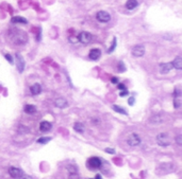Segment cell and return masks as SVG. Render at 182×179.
I'll list each match as a JSON object with an SVG mask.
<instances>
[{
  "label": "cell",
  "mask_w": 182,
  "mask_h": 179,
  "mask_svg": "<svg viewBox=\"0 0 182 179\" xmlns=\"http://www.w3.org/2000/svg\"><path fill=\"white\" fill-rule=\"evenodd\" d=\"M95 179H102L101 178V175H99V174H98V175H96V178Z\"/></svg>",
  "instance_id": "36"
},
{
  "label": "cell",
  "mask_w": 182,
  "mask_h": 179,
  "mask_svg": "<svg viewBox=\"0 0 182 179\" xmlns=\"http://www.w3.org/2000/svg\"><path fill=\"white\" fill-rule=\"evenodd\" d=\"M127 143L129 144L130 146H137V145L141 144V138H139V136L137 135V133H133L128 137V139H127Z\"/></svg>",
  "instance_id": "4"
},
{
  "label": "cell",
  "mask_w": 182,
  "mask_h": 179,
  "mask_svg": "<svg viewBox=\"0 0 182 179\" xmlns=\"http://www.w3.org/2000/svg\"><path fill=\"white\" fill-rule=\"evenodd\" d=\"M128 93H129V92H128V90H127V89H125V90H122V91L119 92V95H120V97H125V95H127Z\"/></svg>",
  "instance_id": "27"
},
{
  "label": "cell",
  "mask_w": 182,
  "mask_h": 179,
  "mask_svg": "<svg viewBox=\"0 0 182 179\" xmlns=\"http://www.w3.org/2000/svg\"><path fill=\"white\" fill-rule=\"evenodd\" d=\"M106 152L109 154H115V150H113V148H106Z\"/></svg>",
  "instance_id": "30"
},
{
  "label": "cell",
  "mask_w": 182,
  "mask_h": 179,
  "mask_svg": "<svg viewBox=\"0 0 182 179\" xmlns=\"http://www.w3.org/2000/svg\"><path fill=\"white\" fill-rule=\"evenodd\" d=\"M30 91H31V93H32L33 95H37L42 92V87H41L40 84H34V85L31 86V88H30Z\"/></svg>",
  "instance_id": "14"
},
{
  "label": "cell",
  "mask_w": 182,
  "mask_h": 179,
  "mask_svg": "<svg viewBox=\"0 0 182 179\" xmlns=\"http://www.w3.org/2000/svg\"><path fill=\"white\" fill-rule=\"evenodd\" d=\"M128 103H129V105H133V104H134V98H130L129 101H128Z\"/></svg>",
  "instance_id": "34"
},
{
  "label": "cell",
  "mask_w": 182,
  "mask_h": 179,
  "mask_svg": "<svg viewBox=\"0 0 182 179\" xmlns=\"http://www.w3.org/2000/svg\"><path fill=\"white\" fill-rule=\"evenodd\" d=\"M89 179H92V178H89Z\"/></svg>",
  "instance_id": "37"
},
{
  "label": "cell",
  "mask_w": 182,
  "mask_h": 179,
  "mask_svg": "<svg viewBox=\"0 0 182 179\" xmlns=\"http://www.w3.org/2000/svg\"><path fill=\"white\" fill-rule=\"evenodd\" d=\"M100 56H101V51L99 49H92L89 51V57L92 61H97V59H100Z\"/></svg>",
  "instance_id": "10"
},
{
  "label": "cell",
  "mask_w": 182,
  "mask_h": 179,
  "mask_svg": "<svg viewBox=\"0 0 182 179\" xmlns=\"http://www.w3.org/2000/svg\"><path fill=\"white\" fill-rule=\"evenodd\" d=\"M5 59H8V62L10 63V64H13V57L10 54H5Z\"/></svg>",
  "instance_id": "26"
},
{
  "label": "cell",
  "mask_w": 182,
  "mask_h": 179,
  "mask_svg": "<svg viewBox=\"0 0 182 179\" xmlns=\"http://www.w3.org/2000/svg\"><path fill=\"white\" fill-rule=\"evenodd\" d=\"M73 129L76 130V131H78V133H82L83 131H84V126H83L82 123L77 122V123H75V125H73Z\"/></svg>",
  "instance_id": "19"
},
{
  "label": "cell",
  "mask_w": 182,
  "mask_h": 179,
  "mask_svg": "<svg viewBox=\"0 0 182 179\" xmlns=\"http://www.w3.org/2000/svg\"><path fill=\"white\" fill-rule=\"evenodd\" d=\"M181 139H182V136H181V135H179L178 137H177V139H176V141H177V143H178L179 145H181V144H182V140H181Z\"/></svg>",
  "instance_id": "28"
},
{
  "label": "cell",
  "mask_w": 182,
  "mask_h": 179,
  "mask_svg": "<svg viewBox=\"0 0 182 179\" xmlns=\"http://www.w3.org/2000/svg\"><path fill=\"white\" fill-rule=\"evenodd\" d=\"M145 54V48L142 45H136L132 48V55L135 57H141Z\"/></svg>",
  "instance_id": "7"
},
{
  "label": "cell",
  "mask_w": 182,
  "mask_h": 179,
  "mask_svg": "<svg viewBox=\"0 0 182 179\" xmlns=\"http://www.w3.org/2000/svg\"><path fill=\"white\" fill-rule=\"evenodd\" d=\"M11 38L15 44L17 45H23L27 42V35L23 31H19V30H14L11 33Z\"/></svg>",
  "instance_id": "1"
},
{
  "label": "cell",
  "mask_w": 182,
  "mask_h": 179,
  "mask_svg": "<svg viewBox=\"0 0 182 179\" xmlns=\"http://www.w3.org/2000/svg\"><path fill=\"white\" fill-rule=\"evenodd\" d=\"M101 160L98 157H92L89 158V161H87V166H89L91 169H98L101 167Z\"/></svg>",
  "instance_id": "3"
},
{
  "label": "cell",
  "mask_w": 182,
  "mask_h": 179,
  "mask_svg": "<svg viewBox=\"0 0 182 179\" xmlns=\"http://www.w3.org/2000/svg\"><path fill=\"white\" fill-rule=\"evenodd\" d=\"M157 143L160 146H168L170 144V139L166 133H161L157 136Z\"/></svg>",
  "instance_id": "2"
},
{
  "label": "cell",
  "mask_w": 182,
  "mask_h": 179,
  "mask_svg": "<svg viewBox=\"0 0 182 179\" xmlns=\"http://www.w3.org/2000/svg\"><path fill=\"white\" fill-rule=\"evenodd\" d=\"M51 140V138L50 137H43V138H40L38 140H37V142L38 143H47V142H49V141Z\"/></svg>",
  "instance_id": "21"
},
{
  "label": "cell",
  "mask_w": 182,
  "mask_h": 179,
  "mask_svg": "<svg viewBox=\"0 0 182 179\" xmlns=\"http://www.w3.org/2000/svg\"><path fill=\"white\" fill-rule=\"evenodd\" d=\"M172 68H176L177 70H181L182 69V59L180 56L176 57L174 59V62H172Z\"/></svg>",
  "instance_id": "15"
},
{
  "label": "cell",
  "mask_w": 182,
  "mask_h": 179,
  "mask_svg": "<svg viewBox=\"0 0 182 179\" xmlns=\"http://www.w3.org/2000/svg\"><path fill=\"white\" fill-rule=\"evenodd\" d=\"M18 179H32V177H30V176H28V175H23V174Z\"/></svg>",
  "instance_id": "29"
},
{
  "label": "cell",
  "mask_w": 182,
  "mask_h": 179,
  "mask_svg": "<svg viewBox=\"0 0 182 179\" xmlns=\"http://www.w3.org/2000/svg\"><path fill=\"white\" fill-rule=\"evenodd\" d=\"M118 66H119V67H118V71H119V72L125 71V70H126V68H125V65H124V63L120 62V63L118 64Z\"/></svg>",
  "instance_id": "24"
},
{
  "label": "cell",
  "mask_w": 182,
  "mask_h": 179,
  "mask_svg": "<svg viewBox=\"0 0 182 179\" xmlns=\"http://www.w3.org/2000/svg\"><path fill=\"white\" fill-rule=\"evenodd\" d=\"M69 40L71 42H78V39H76L75 37H69Z\"/></svg>",
  "instance_id": "35"
},
{
  "label": "cell",
  "mask_w": 182,
  "mask_h": 179,
  "mask_svg": "<svg viewBox=\"0 0 182 179\" xmlns=\"http://www.w3.org/2000/svg\"><path fill=\"white\" fill-rule=\"evenodd\" d=\"M113 110H115L116 112H119V114H127V111L124 109V108H122L120 106H117V105H113Z\"/></svg>",
  "instance_id": "20"
},
{
  "label": "cell",
  "mask_w": 182,
  "mask_h": 179,
  "mask_svg": "<svg viewBox=\"0 0 182 179\" xmlns=\"http://www.w3.org/2000/svg\"><path fill=\"white\" fill-rule=\"evenodd\" d=\"M172 69V63H166V64H161V65H160V72H161L162 74L168 73Z\"/></svg>",
  "instance_id": "11"
},
{
  "label": "cell",
  "mask_w": 182,
  "mask_h": 179,
  "mask_svg": "<svg viewBox=\"0 0 182 179\" xmlns=\"http://www.w3.org/2000/svg\"><path fill=\"white\" fill-rule=\"evenodd\" d=\"M174 95H175L176 98H179V97H180V95H181V92H180V90H178V89H177Z\"/></svg>",
  "instance_id": "31"
},
{
  "label": "cell",
  "mask_w": 182,
  "mask_h": 179,
  "mask_svg": "<svg viewBox=\"0 0 182 179\" xmlns=\"http://www.w3.org/2000/svg\"><path fill=\"white\" fill-rule=\"evenodd\" d=\"M118 89H120V90H125V89H126V86H125L124 84H119Z\"/></svg>",
  "instance_id": "33"
},
{
  "label": "cell",
  "mask_w": 182,
  "mask_h": 179,
  "mask_svg": "<svg viewBox=\"0 0 182 179\" xmlns=\"http://www.w3.org/2000/svg\"><path fill=\"white\" fill-rule=\"evenodd\" d=\"M139 5V2L136 0H128L126 2V7L128 10H133Z\"/></svg>",
  "instance_id": "16"
},
{
  "label": "cell",
  "mask_w": 182,
  "mask_h": 179,
  "mask_svg": "<svg viewBox=\"0 0 182 179\" xmlns=\"http://www.w3.org/2000/svg\"><path fill=\"white\" fill-rule=\"evenodd\" d=\"M35 111H36V107H35L34 105L28 104L25 106V112H26V114H34Z\"/></svg>",
  "instance_id": "17"
},
{
  "label": "cell",
  "mask_w": 182,
  "mask_h": 179,
  "mask_svg": "<svg viewBox=\"0 0 182 179\" xmlns=\"http://www.w3.org/2000/svg\"><path fill=\"white\" fill-rule=\"evenodd\" d=\"M111 82H112L113 84H118V78H112Z\"/></svg>",
  "instance_id": "32"
},
{
  "label": "cell",
  "mask_w": 182,
  "mask_h": 179,
  "mask_svg": "<svg viewBox=\"0 0 182 179\" xmlns=\"http://www.w3.org/2000/svg\"><path fill=\"white\" fill-rule=\"evenodd\" d=\"M68 171H69L70 174H75V173H77V169L75 166H68Z\"/></svg>",
  "instance_id": "25"
},
{
  "label": "cell",
  "mask_w": 182,
  "mask_h": 179,
  "mask_svg": "<svg viewBox=\"0 0 182 179\" xmlns=\"http://www.w3.org/2000/svg\"><path fill=\"white\" fill-rule=\"evenodd\" d=\"M9 174L12 178H19L20 176L23 175V171L19 169H17V167H14V166H11L10 169H9Z\"/></svg>",
  "instance_id": "8"
},
{
  "label": "cell",
  "mask_w": 182,
  "mask_h": 179,
  "mask_svg": "<svg viewBox=\"0 0 182 179\" xmlns=\"http://www.w3.org/2000/svg\"><path fill=\"white\" fill-rule=\"evenodd\" d=\"M51 127H52V125H51L50 122H48V121H43L40 125V129L41 131H43V133H47V131H49V130L51 129Z\"/></svg>",
  "instance_id": "12"
},
{
  "label": "cell",
  "mask_w": 182,
  "mask_h": 179,
  "mask_svg": "<svg viewBox=\"0 0 182 179\" xmlns=\"http://www.w3.org/2000/svg\"><path fill=\"white\" fill-rule=\"evenodd\" d=\"M54 105H56V107H59V108H65V107H67L68 103H67V101L65 100V99L59 98V99H56V101H54Z\"/></svg>",
  "instance_id": "13"
},
{
  "label": "cell",
  "mask_w": 182,
  "mask_h": 179,
  "mask_svg": "<svg viewBox=\"0 0 182 179\" xmlns=\"http://www.w3.org/2000/svg\"><path fill=\"white\" fill-rule=\"evenodd\" d=\"M77 39L81 44H83V45H87V44H89V42H92V35L89 32H81L78 35V38Z\"/></svg>",
  "instance_id": "5"
},
{
  "label": "cell",
  "mask_w": 182,
  "mask_h": 179,
  "mask_svg": "<svg viewBox=\"0 0 182 179\" xmlns=\"http://www.w3.org/2000/svg\"><path fill=\"white\" fill-rule=\"evenodd\" d=\"M16 65H17V69L19 72H23V69H25V61H23V56L19 55L18 53L16 54Z\"/></svg>",
  "instance_id": "9"
},
{
  "label": "cell",
  "mask_w": 182,
  "mask_h": 179,
  "mask_svg": "<svg viewBox=\"0 0 182 179\" xmlns=\"http://www.w3.org/2000/svg\"><path fill=\"white\" fill-rule=\"evenodd\" d=\"M174 105H175L176 108H180V106H181V101H180V99L176 98L175 100H174Z\"/></svg>",
  "instance_id": "22"
},
{
  "label": "cell",
  "mask_w": 182,
  "mask_h": 179,
  "mask_svg": "<svg viewBox=\"0 0 182 179\" xmlns=\"http://www.w3.org/2000/svg\"><path fill=\"white\" fill-rule=\"evenodd\" d=\"M11 22H13V23H23V25H26L28 21H27L26 18H23V17H13L12 19H11Z\"/></svg>",
  "instance_id": "18"
},
{
  "label": "cell",
  "mask_w": 182,
  "mask_h": 179,
  "mask_svg": "<svg viewBox=\"0 0 182 179\" xmlns=\"http://www.w3.org/2000/svg\"><path fill=\"white\" fill-rule=\"evenodd\" d=\"M96 18L100 22H108V21H110V19H111V16H110V14L108 13V12H106V11H99V12L96 14Z\"/></svg>",
  "instance_id": "6"
},
{
  "label": "cell",
  "mask_w": 182,
  "mask_h": 179,
  "mask_svg": "<svg viewBox=\"0 0 182 179\" xmlns=\"http://www.w3.org/2000/svg\"><path fill=\"white\" fill-rule=\"evenodd\" d=\"M115 47H116V38H114L113 39V42H112V46L110 47V49L108 50V53L113 52V50L115 49Z\"/></svg>",
  "instance_id": "23"
}]
</instances>
